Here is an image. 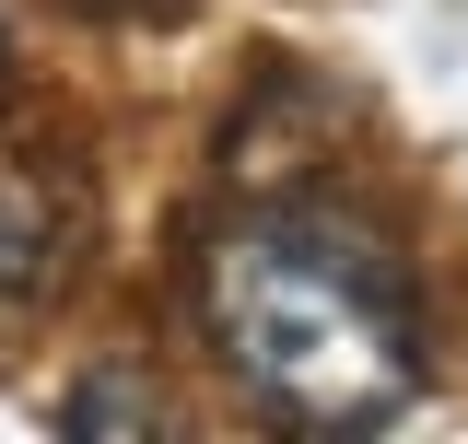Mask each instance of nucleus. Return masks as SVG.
<instances>
[{
    "label": "nucleus",
    "mask_w": 468,
    "mask_h": 444,
    "mask_svg": "<svg viewBox=\"0 0 468 444\" xmlns=\"http://www.w3.org/2000/svg\"><path fill=\"white\" fill-rule=\"evenodd\" d=\"M199 328H211L234 386L304 433H375L421 386L410 280L316 211L223 222L199 246Z\"/></svg>",
    "instance_id": "obj_1"
},
{
    "label": "nucleus",
    "mask_w": 468,
    "mask_h": 444,
    "mask_svg": "<svg viewBox=\"0 0 468 444\" xmlns=\"http://www.w3.org/2000/svg\"><path fill=\"white\" fill-rule=\"evenodd\" d=\"M36 280H48V234H36V211L0 187V328L36 304Z\"/></svg>",
    "instance_id": "obj_2"
},
{
    "label": "nucleus",
    "mask_w": 468,
    "mask_h": 444,
    "mask_svg": "<svg viewBox=\"0 0 468 444\" xmlns=\"http://www.w3.org/2000/svg\"><path fill=\"white\" fill-rule=\"evenodd\" d=\"M58 421H70V433H153V421H165V397L129 386V375H94V386H70Z\"/></svg>",
    "instance_id": "obj_3"
}]
</instances>
